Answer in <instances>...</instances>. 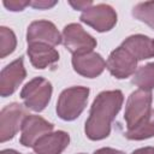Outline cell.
<instances>
[{
	"mask_svg": "<svg viewBox=\"0 0 154 154\" xmlns=\"http://www.w3.org/2000/svg\"><path fill=\"white\" fill-rule=\"evenodd\" d=\"M124 97L120 90L100 93L90 108L85 122V135L94 141L106 138L111 132V123L120 111Z\"/></svg>",
	"mask_w": 154,
	"mask_h": 154,
	"instance_id": "6da1fadb",
	"label": "cell"
},
{
	"mask_svg": "<svg viewBox=\"0 0 154 154\" xmlns=\"http://www.w3.org/2000/svg\"><path fill=\"white\" fill-rule=\"evenodd\" d=\"M89 89L85 87H71L65 89L57 103V113L64 120L76 119L85 108Z\"/></svg>",
	"mask_w": 154,
	"mask_h": 154,
	"instance_id": "7a4b0ae2",
	"label": "cell"
},
{
	"mask_svg": "<svg viewBox=\"0 0 154 154\" xmlns=\"http://www.w3.org/2000/svg\"><path fill=\"white\" fill-rule=\"evenodd\" d=\"M52 96V84L42 77H36L28 82L22 91L20 97L25 106L35 112H41L46 108Z\"/></svg>",
	"mask_w": 154,
	"mask_h": 154,
	"instance_id": "3957f363",
	"label": "cell"
},
{
	"mask_svg": "<svg viewBox=\"0 0 154 154\" xmlns=\"http://www.w3.org/2000/svg\"><path fill=\"white\" fill-rule=\"evenodd\" d=\"M152 93L148 90L138 89L130 94L126 101L124 113V119L126 122L128 130L134 129L143 119L147 118V116L152 111Z\"/></svg>",
	"mask_w": 154,
	"mask_h": 154,
	"instance_id": "277c9868",
	"label": "cell"
},
{
	"mask_svg": "<svg viewBox=\"0 0 154 154\" xmlns=\"http://www.w3.org/2000/svg\"><path fill=\"white\" fill-rule=\"evenodd\" d=\"M29 116L20 103L13 102L5 106L0 113V141L6 142L13 138Z\"/></svg>",
	"mask_w": 154,
	"mask_h": 154,
	"instance_id": "5b68a950",
	"label": "cell"
},
{
	"mask_svg": "<svg viewBox=\"0 0 154 154\" xmlns=\"http://www.w3.org/2000/svg\"><path fill=\"white\" fill-rule=\"evenodd\" d=\"M63 42L73 55L90 53L96 47V40L76 23H71L64 28Z\"/></svg>",
	"mask_w": 154,
	"mask_h": 154,
	"instance_id": "8992f818",
	"label": "cell"
},
{
	"mask_svg": "<svg viewBox=\"0 0 154 154\" xmlns=\"http://www.w3.org/2000/svg\"><path fill=\"white\" fill-rule=\"evenodd\" d=\"M81 20L93 26L96 31L103 32L111 30L116 25L117 13L109 5L99 4L83 11L81 14Z\"/></svg>",
	"mask_w": 154,
	"mask_h": 154,
	"instance_id": "52a82bcc",
	"label": "cell"
},
{
	"mask_svg": "<svg viewBox=\"0 0 154 154\" xmlns=\"http://www.w3.org/2000/svg\"><path fill=\"white\" fill-rule=\"evenodd\" d=\"M106 66L111 75L116 78H126L135 75L137 67V59L131 55L123 46L116 48L108 57Z\"/></svg>",
	"mask_w": 154,
	"mask_h": 154,
	"instance_id": "ba28073f",
	"label": "cell"
},
{
	"mask_svg": "<svg viewBox=\"0 0 154 154\" xmlns=\"http://www.w3.org/2000/svg\"><path fill=\"white\" fill-rule=\"evenodd\" d=\"M28 43H46L49 46H57L63 41V36L52 22L36 20L32 22L26 32Z\"/></svg>",
	"mask_w": 154,
	"mask_h": 154,
	"instance_id": "9c48e42d",
	"label": "cell"
},
{
	"mask_svg": "<svg viewBox=\"0 0 154 154\" xmlns=\"http://www.w3.org/2000/svg\"><path fill=\"white\" fill-rule=\"evenodd\" d=\"M26 77V71L23 65V58H18L8 64L0 73V95L6 97L16 91L23 79Z\"/></svg>",
	"mask_w": 154,
	"mask_h": 154,
	"instance_id": "30bf717a",
	"label": "cell"
},
{
	"mask_svg": "<svg viewBox=\"0 0 154 154\" xmlns=\"http://www.w3.org/2000/svg\"><path fill=\"white\" fill-rule=\"evenodd\" d=\"M20 130V143L24 147H34L42 136L52 132L53 124L48 123L40 116H29L24 120Z\"/></svg>",
	"mask_w": 154,
	"mask_h": 154,
	"instance_id": "8fae6325",
	"label": "cell"
},
{
	"mask_svg": "<svg viewBox=\"0 0 154 154\" xmlns=\"http://www.w3.org/2000/svg\"><path fill=\"white\" fill-rule=\"evenodd\" d=\"M72 66L75 71L81 76L87 78H95L102 73L106 67V63L100 54L90 52L82 55H73Z\"/></svg>",
	"mask_w": 154,
	"mask_h": 154,
	"instance_id": "7c38bea8",
	"label": "cell"
},
{
	"mask_svg": "<svg viewBox=\"0 0 154 154\" xmlns=\"http://www.w3.org/2000/svg\"><path fill=\"white\" fill-rule=\"evenodd\" d=\"M70 136L65 131L49 132L42 136L35 144L34 150L36 154H61L69 146Z\"/></svg>",
	"mask_w": 154,
	"mask_h": 154,
	"instance_id": "4fadbf2b",
	"label": "cell"
},
{
	"mask_svg": "<svg viewBox=\"0 0 154 154\" xmlns=\"http://www.w3.org/2000/svg\"><path fill=\"white\" fill-rule=\"evenodd\" d=\"M28 54L32 66L36 69H46L48 65L59 60V53L46 43H29Z\"/></svg>",
	"mask_w": 154,
	"mask_h": 154,
	"instance_id": "5bb4252c",
	"label": "cell"
},
{
	"mask_svg": "<svg viewBox=\"0 0 154 154\" xmlns=\"http://www.w3.org/2000/svg\"><path fill=\"white\" fill-rule=\"evenodd\" d=\"M137 60H143L154 57V40L144 35L129 36L122 45Z\"/></svg>",
	"mask_w": 154,
	"mask_h": 154,
	"instance_id": "9a60e30c",
	"label": "cell"
},
{
	"mask_svg": "<svg viewBox=\"0 0 154 154\" xmlns=\"http://www.w3.org/2000/svg\"><path fill=\"white\" fill-rule=\"evenodd\" d=\"M154 136V109L143 119L137 126L125 132V137L129 140H144Z\"/></svg>",
	"mask_w": 154,
	"mask_h": 154,
	"instance_id": "2e32d148",
	"label": "cell"
},
{
	"mask_svg": "<svg viewBox=\"0 0 154 154\" xmlns=\"http://www.w3.org/2000/svg\"><path fill=\"white\" fill-rule=\"evenodd\" d=\"M132 83L140 89L150 91L154 89V63L141 66L132 77Z\"/></svg>",
	"mask_w": 154,
	"mask_h": 154,
	"instance_id": "e0dca14e",
	"label": "cell"
},
{
	"mask_svg": "<svg viewBox=\"0 0 154 154\" xmlns=\"http://www.w3.org/2000/svg\"><path fill=\"white\" fill-rule=\"evenodd\" d=\"M132 16L154 29V1L137 4L132 8Z\"/></svg>",
	"mask_w": 154,
	"mask_h": 154,
	"instance_id": "ac0fdd59",
	"label": "cell"
},
{
	"mask_svg": "<svg viewBox=\"0 0 154 154\" xmlns=\"http://www.w3.org/2000/svg\"><path fill=\"white\" fill-rule=\"evenodd\" d=\"M17 46V40L13 31L6 26L0 28V57L5 58L11 54Z\"/></svg>",
	"mask_w": 154,
	"mask_h": 154,
	"instance_id": "d6986e66",
	"label": "cell"
},
{
	"mask_svg": "<svg viewBox=\"0 0 154 154\" xmlns=\"http://www.w3.org/2000/svg\"><path fill=\"white\" fill-rule=\"evenodd\" d=\"M30 4H31V1H22V0H10V1L5 0L4 1L5 7L8 8L10 11H22Z\"/></svg>",
	"mask_w": 154,
	"mask_h": 154,
	"instance_id": "ffe728a7",
	"label": "cell"
},
{
	"mask_svg": "<svg viewBox=\"0 0 154 154\" xmlns=\"http://www.w3.org/2000/svg\"><path fill=\"white\" fill-rule=\"evenodd\" d=\"M70 5H71V6H72L75 10L85 11L87 8H89L90 6H93V2H91V1H77V2L70 1Z\"/></svg>",
	"mask_w": 154,
	"mask_h": 154,
	"instance_id": "44dd1931",
	"label": "cell"
},
{
	"mask_svg": "<svg viewBox=\"0 0 154 154\" xmlns=\"http://www.w3.org/2000/svg\"><path fill=\"white\" fill-rule=\"evenodd\" d=\"M55 4H57L55 1H52V2H49V1H32L30 5H31L32 7H35V8L45 10V8H49V7L54 6Z\"/></svg>",
	"mask_w": 154,
	"mask_h": 154,
	"instance_id": "7402d4cb",
	"label": "cell"
},
{
	"mask_svg": "<svg viewBox=\"0 0 154 154\" xmlns=\"http://www.w3.org/2000/svg\"><path fill=\"white\" fill-rule=\"evenodd\" d=\"M94 154H124V152L117 150L113 148H101V149H97L96 152H94Z\"/></svg>",
	"mask_w": 154,
	"mask_h": 154,
	"instance_id": "603a6c76",
	"label": "cell"
},
{
	"mask_svg": "<svg viewBox=\"0 0 154 154\" xmlns=\"http://www.w3.org/2000/svg\"><path fill=\"white\" fill-rule=\"evenodd\" d=\"M131 154H154V147H146L134 150Z\"/></svg>",
	"mask_w": 154,
	"mask_h": 154,
	"instance_id": "cb8c5ba5",
	"label": "cell"
},
{
	"mask_svg": "<svg viewBox=\"0 0 154 154\" xmlns=\"http://www.w3.org/2000/svg\"><path fill=\"white\" fill-rule=\"evenodd\" d=\"M0 154H20V153H18V152H16V150H13V149H5V150H2Z\"/></svg>",
	"mask_w": 154,
	"mask_h": 154,
	"instance_id": "d4e9b609",
	"label": "cell"
},
{
	"mask_svg": "<svg viewBox=\"0 0 154 154\" xmlns=\"http://www.w3.org/2000/svg\"><path fill=\"white\" fill-rule=\"evenodd\" d=\"M31 154H36V153H31Z\"/></svg>",
	"mask_w": 154,
	"mask_h": 154,
	"instance_id": "484cf974",
	"label": "cell"
},
{
	"mask_svg": "<svg viewBox=\"0 0 154 154\" xmlns=\"http://www.w3.org/2000/svg\"><path fill=\"white\" fill-rule=\"evenodd\" d=\"M81 154H84V153H81Z\"/></svg>",
	"mask_w": 154,
	"mask_h": 154,
	"instance_id": "4316f807",
	"label": "cell"
}]
</instances>
